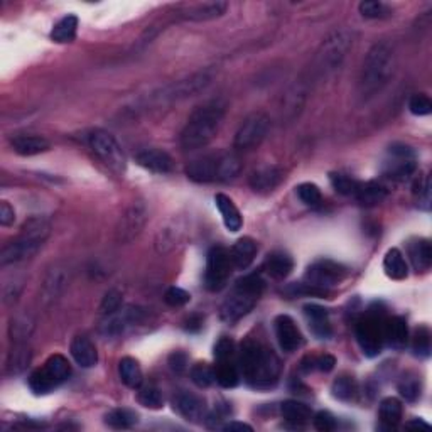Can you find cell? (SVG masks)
Listing matches in <instances>:
<instances>
[{
    "label": "cell",
    "instance_id": "48",
    "mask_svg": "<svg viewBox=\"0 0 432 432\" xmlns=\"http://www.w3.org/2000/svg\"><path fill=\"white\" fill-rule=\"evenodd\" d=\"M360 14L367 19H384V17L390 16L389 7L385 4L377 2V0H364L358 6Z\"/></svg>",
    "mask_w": 432,
    "mask_h": 432
},
{
    "label": "cell",
    "instance_id": "21",
    "mask_svg": "<svg viewBox=\"0 0 432 432\" xmlns=\"http://www.w3.org/2000/svg\"><path fill=\"white\" fill-rule=\"evenodd\" d=\"M304 314L309 321L310 331H313L319 340H328V338L333 335L328 309H324L318 304H306Z\"/></svg>",
    "mask_w": 432,
    "mask_h": 432
},
{
    "label": "cell",
    "instance_id": "52",
    "mask_svg": "<svg viewBox=\"0 0 432 432\" xmlns=\"http://www.w3.org/2000/svg\"><path fill=\"white\" fill-rule=\"evenodd\" d=\"M119 309H122V294L115 289L108 291L105 297L102 299L100 313L103 314V316H110V314L117 313Z\"/></svg>",
    "mask_w": 432,
    "mask_h": 432
},
{
    "label": "cell",
    "instance_id": "5",
    "mask_svg": "<svg viewBox=\"0 0 432 432\" xmlns=\"http://www.w3.org/2000/svg\"><path fill=\"white\" fill-rule=\"evenodd\" d=\"M394 49L387 43L375 44L363 61L362 75H360V94L370 98L389 83L394 73Z\"/></svg>",
    "mask_w": 432,
    "mask_h": 432
},
{
    "label": "cell",
    "instance_id": "15",
    "mask_svg": "<svg viewBox=\"0 0 432 432\" xmlns=\"http://www.w3.org/2000/svg\"><path fill=\"white\" fill-rule=\"evenodd\" d=\"M144 319V309L137 306H127L117 313L107 316V321L102 324V333L105 336H120L130 328L137 326Z\"/></svg>",
    "mask_w": 432,
    "mask_h": 432
},
{
    "label": "cell",
    "instance_id": "39",
    "mask_svg": "<svg viewBox=\"0 0 432 432\" xmlns=\"http://www.w3.org/2000/svg\"><path fill=\"white\" fill-rule=\"evenodd\" d=\"M333 395L335 399L341 400V402H351V400L357 399L358 394V385L357 380L353 377H338L333 384Z\"/></svg>",
    "mask_w": 432,
    "mask_h": 432
},
{
    "label": "cell",
    "instance_id": "55",
    "mask_svg": "<svg viewBox=\"0 0 432 432\" xmlns=\"http://www.w3.org/2000/svg\"><path fill=\"white\" fill-rule=\"evenodd\" d=\"M63 286H65V277H61V274L56 270V272L49 274L46 282H44V291L48 292L49 297H54L60 294Z\"/></svg>",
    "mask_w": 432,
    "mask_h": 432
},
{
    "label": "cell",
    "instance_id": "40",
    "mask_svg": "<svg viewBox=\"0 0 432 432\" xmlns=\"http://www.w3.org/2000/svg\"><path fill=\"white\" fill-rule=\"evenodd\" d=\"M44 368H46L49 375L56 380L58 385L66 382L71 375V364L63 355H53V357H49L48 362L44 363Z\"/></svg>",
    "mask_w": 432,
    "mask_h": 432
},
{
    "label": "cell",
    "instance_id": "16",
    "mask_svg": "<svg viewBox=\"0 0 432 432\" xmlns=\"http://www.w3.org/2000/svg\"><path fill=\"white\" fill-rule=\"evenodd\" d=\"M210 76L206 73H198L195 76H191V78L178 81V83L171 85V87L164 88L162 92L157 94V100L159 102H178L183 100V98L193 97V94L201 92V90H205L210 85Z\"/></svg>",
    "mask_w": 432,
    "mask_h": 432
},
{
    "label": "cell",
    "instance_id": "47",
    "mask_svg": "<svg viewBox=\"0 0 432 432\" xmlns=\"http://www.w3.org/2000/svg\"><path fill=\"white\" fill-rule=\"evenodd\" d=\"M297 196H299V200L304 202V205L308 206H319L323 201V195H321V189H319L316 184L313 183H303L301 186H297Z\"/></svg>",
    "mask_w": 432,
    "mask_h": 432
},
{
    "label": "cell",
    "instance_id": "42",
    "mask_svg": "<svg viewBox=\"0 0 432 432\" xmlns=\"http://www.w3.org/2000/svg\"><path fill=\"white\" fill-rule=\"evenodd\" d=\"M330 181L333 184V188L336 189V193H340V195L343 196H355L360 186V181L343 173L330 174Z\"/></svg>",
    "mask_w": 432,
    "mask_h": 432
},
{
    "label": "cell",
    "instance_id": "20",
    "mask_svg": "<svg viewBox=\"0 0 432 432\" xmlns=\"http://www.w3.org/2000/svg\"><path fill=\"white\" fill-rule=\"evenodd\" d=\"M70 351L76 364H80L81 368H93L98 363L97 346L93 345V341L88 336L73 338Z\"/></svg>",
    "mask_w": 432,
    "mask_h": 432
},
{
    "label": "cell",
    "instance_id": "57",
    "mask_svg": "<svg viewBox=\"0 0 432 432\" xmlns=\"http://www.w3.org/2000/svg\"><path fill=\"white\" fill-rule=\"evenodd\" d=\"M16 222V211L7 201L0 202V225L2 227H11Z\"/></svg>",
    "mask_w": 432,
    "mask_h": 432
},
{
    "label": "cell",
    "instance_id": "1",
    "mask_svg": "<svg viewBox=\"0 0 432 432\" xmlns=\"http://www.w3.org/2000/svg\"><path fill=\"white\" fill-rule=\"evenodd\" d=\"M238 364L247 384L256 390L272 389L281 377V362L277 355L254 340H247L242 345Z\"/></svg>",
    "mask_w": 432,
    "mask_h": 432
},
{
    "label": "cell",
    "instance_id": "41",
    "mask_svg": "<svg viewBox=\"0 0 432 432\" xmlns=\"http://www.w3.org/2000/svg\"><path fill=\"white\" fill-rule=\"evenodd\" d=\"M137 414L129 409H114L105 416V424L112 429H130L137 424Z\"/></svg>",
    "mask_w": 432,
    "mask_h": 432
},
{
    "label": "cell",
    "instance_id": "29",
    "mask_svg": "<svg viewBox=\"0 0 432 432\" xmlns=\"http://www.w3.org/2000/svg\"><path fill=\"white\" fill-rule=\"evenodd\" d=\"M264 267L267 270L270 277L277 279V281H282V279L289 276L292 269H294V260H292V256L289 254H286V252L276 250L267 255Z\"/></svg>",
    "mask_w": 432,
    "mask_h": 432
},
{
    "label": "cell",
    "instance_id": "14",
    "mask_svg": "<svg viewBox=\"0 0 432 432\" xmlns=\"http://www.w3.org/2000/svg\"><path fill=\"white\" fill-rule=\"evenodd\" d=\"M148 218L147 206L142 201H135L122 215L117 227V240L120 243H130L142 233Z\"/></svg>",
    "mask_w": 432,
    "mask_h": 432
},
{
    "label": "cell",
    "instance_id": "7",
    "mask_svg": "<svg viewBox=\"0 0 432 432\" xmlns=\"http://www.w3.org/2000/svg\"><path fill=\"white\" fill-rule=\"evenodd\" d=\"M353 39L348 31H335L323 40L316 56V71L319 75H326L330 71L340 68L341 63L346 58V53L350 51Z\"/></svg>",
    "mask_w": 432,
    "mask_h": 432
},
{
    "label": "cell",
    "instance_id": "54",
    "mask_svg": "<svg viewBox=\"0 0 432 432\" xmlns=\"http://www.w3.org/2000/svg\"><path fill=\"white\" fill-rule=\"evenodd\" d=\"M336 426H338L336 418L330 412L321 411V412H318L316 416H314V427H316L318 431L331 432V431L336 429Z\"/></svg>",
    "mask_w": 432,
    "mask_h": 432
},
{
    "label": "cell",
    "instance_id": "38",
    "mask_svg": "<svg viewBox=\"0 0 432 432\" xmlns=\"http://www.w3.org/2000/svg\"><path fill=\"white\" fill-rule=\"evenodd\" d=\"M58 384L56 380L49 375L46 368H38V370H34L31 373L29 377V389L34 392L36 395H46L49 392H53L56 389Z\"/></svg>",
    "mask_w": 432,
    "mask_h": 432
},
{
    "label": "cell",
    "instance_id": "59",
    "mask_svg": "<svg viewBox=\"0 0 432 432\" xmlns=\"http://www.w3.org/2000/svg\"><path fill=\"white\" fill-rule=\"evenodd\" d=\"M222 429L223 431H249V432H252L254 431V427L252 426H249V424H245V422H237V421H232V422H228V424H225V426H222Z\"/></svg>",
    "mask_w": 432,
    "mask_h": 432
},
{
    "label": "cell",
    "instance_id": "53",
    "mask_svg": "<svg viewBox=\"0 0 432 432\" xmlns=\"http://www.w3.org/2000/svg\"><path fill=\"white\" fill-rule=\"evenodd\" d=\"M235 353V343L230 338H222L218 343L215 345V358L216 362H225V360H232Z\"/></svg>",
    "mask_w": 432,
    "mask_h": 432
},
{
    "label": "cell",
    "instance_id": "34",
    "mask_svg": "<svg viewBox=\"0 0 432 432\" xmlns=\"http://www.w3.org/2000/svg\"><path fill=\"white\" fill-rule=\"evenodd\" d=\"M378 414H380L382 426L387 427V429H394L402 421V404H400L399 399L387 397L380 402Z\"/></svg>",
    "mask_w": 432,
    "mask_h": 432
},
{
    "label": "cell",
    "instance_id": "3",
    "mask_svg": "<svg viewBox=\"0 0 432 432\" xmlns=\"http://www.w3.org/2000/svg\"><path fill=\"white\" fill-rule=\"evenodd\" d=\"M49 233H51V223L44 216H33V218L26 220L17 238L4 245L0 252V265L7 267L11 264L31 259L40 250L44 242L48 240Z\"/></svg>",
    "mask_w": 432,
    "mask_h": 432
},
{
    "label": "cell",
    "instance_id": "30",
    "mask_svg": "<svg viewBox=\"0 0 432 432\" xmlns=\"http://www.w3.org/2000/svg\"><path fill=\"white\" fill-rule=\"evenodd\" d=\"M387 195H389V191H387L384 184L377 181H368V183H360L357 195L353 198L363 206H375L380 205V202L387 198Z\"/></svg>",
    "mask_w": 432,
    "mask_h": 432
},
{
    "label": "cell",
    "instance_id": "2",
    "mask_svg": "<svg viewBox=\"0 0 432 432\" xmlns=\"http://www.w3.org/2000/svg\"><path fill=\"white\" fill-rule=\"evenodd\" d=\"M225 114H227V103L223 100H211L205 105L198 107L184 125L179 144L184 151H196L213 141L222 127Z\"/></svg>",
    "mask_w": 432,
    "mask_h": 432
},
{
    "label": "cell",
    "instance_id": "13",
    "mask_svg": "<svg viewBox=\"0 0 432 432\" xmlns=\"http://www.w3.org/2000/svg\"><path fill=\"white\" fill-rule=\"evenodd\" d=\"M417 162L416 154L409 146L394 144L389 148V159L384 164V174L394 181H405L416 173Z\"/></svg>",
    "mask_w": 432,
    "mask_h": 432
},
{
    "label": "cell",
    "instance_id": "23",
    "mask_svg": "<svg viewBox=\"0 0 432 432\" xmlns=\"http://www.w3.org/2000/svg\"><path fill=\"white\" fill-rule=\"evenodd\" d=\"M282 171L276 166H265V168L256 169L250 176V188L255 193H270L274 191L282 181Z\"/></svg>",
    "mask_w": 432,
    "mask_h": 432
},
{
    "label": "cell",
    "instance_id": "50",
    "mask_svg": "<svg viewBox=\"0 0 432 432\" xmlns=\"http://www.w3.org/2000/svg\"><path fill=\"white\" fill-rule=\"evenodd\" d=\"M286 294H289L292 297L296 296H313V297H328L330 296V291L319 289L316 286H310V284H291L289 287H286Z\"/></svg>",
    "mask_w": 432,
    "mask_h": 432
},
{
    "label": "cell",
    "instance_id": "9",
    "mask_svg": "<svg viewBox=\"0 0 432 432\" xmlns=\"http://www.w3.org/2000/svg\"><path fill=\"white\" fill-rule=\"evenodd\" d=\"M232 256L225 247L216 245L208 252L205 272V286L211 292L222 291L227 286L230 274H232Z\"/></svg>",
    "mask_w": 432,
    "mask_h": 432
},
{
    "label": "cell",
    "instance_id": "58",
    "mask_svg": "<svg viewBox=\"0 0 432 432\" xmlns=\"http://www.w3.org/2000/svg\"><path fill=\"white\" fill-rule=\"evenodd\" d=\"M336 364V360L335 357H331V355H323V357L319 358H314V368H318L319 372H331L333 368H335Z\"/></svg>",
    "mask_w": 432,
    "mask_h": 432
},
{
    "label": "cell",
    "instance_id": "19",
    "mask_svg": "<svg viewBox=\"0 0 432 432\" xmlns=\"http://www.w3.org/2000/svg\"><path fill=\"white\" fill-rule=\"evenodd\" d=\"M135 161L144 169L152 171V173L157 174H168L174 169L173 157L168 152L161 151V148H146V151H141L135 156Z\"/></svg>",
    "mask_w": 432,
    "mask_h": 432
},
{
    "label": "cell",
    "instance_id": "18",
    "mask_svg": "<svg viewBox=\"0 0 432 432\" xmlns=\"http://www.w3.org/2000/svg\"><path fill=\"white\" fill-rule=\"evenodd\" d=\"M174 409L189 422H198L205 421L206 418V407L205 402L198 397L195 394H189V392H181L178 394L173 400Z\"/></svg>",
    "mask_w": 432,
    "mask_h": 432
},
{
    "label": "cell",
    "instance_id": "45",
    "mask_svg": "<svg viewBox=\"0 0 432 432\" xmlns=\"http://www.w3.org/2000/svg\"><path fill=\"white\" fill-rule=\"evenodd\" d=\"M139 404L144 405L146 409H152V411H157V409H161L162 405H164V397H162V392L157 389V387H144L139 392L137 395Z\"/></svg>",
    "mask_w": 432,
    "mask_h": 432
},
{
    "label": "cell",
    "instance_id": "6",
    "mask_svg": "<svg viewBox=\"0 0 432 432\" xmlns=\"http://www.w3.org/2000/svg\"><path fill=\"white\" fill-rule=\"evenodd\" d=\"M264 287V279L259 274H250V276L237 281L232 294L225 299L222 308H220V318L230 324L240 321L259 303Z\"/></svg>",
    "mask_w": 432,
    "mask_h": 432
},
{
    "label": "cell",
    "instance_id": "56",
    "mask_svg": "<svg viewBox=\"0 0 432 432\" xmlns=\"http://www.w3.org/2000/svg\"><path fill=\"white\" fill-rule=\"evenodd\" d=\"M169 367L176 373H183L188 368V357L183 351H174L169 357Z\"/></svg>",
    "mask_w": 432,
    "mask_h": 432
},
{
    "label": "cell",
    "instance_id": "11",
    "mask_svg": "<svg viewBox=\"0 0 432 432\" xmlns=\"http://www.w3.org/2000/svg\"><path fill=\"white\" fill-rule=\"evenodd\" d=\"M269 130H270L269 115L264 114V112H255V114L249 115L245 120H243L240 129H238L235 134L233 146H235V148H240V151L254 148L264 142V139L267 137Z\"/></svg>",
    "mask_w": 432,
    "mask_h": 432
},
{
    "label": "cell",
    "instance_id": "22",
    "mask_svg": "<svg viewBox=\"0 0 432 432\" xmlns=\"http://www.w3.org/2000/svg\"><path fill=\"white\" fill-rule=\"evenodd\" d=\"M384 341L395 350L405 348L409 341V328L402 316H392L384 321Z\"/></svg>",
    "mask_w": 432,
    "mask_h": 432
},
{
    "label": "cell",
    "instance_id": "43",
    "mask_svg": "<svg viewBox=\"0 0 432 432\" xmlns=\"http://www.w3.org/2000/svg\"><path fill=\"white\" fill-rule=\"evenodd\" d=\"M189 373H191L193 384L200 387V389H208V387H211L216 382L215 368H211L210 364L206 363H196Z\"/></svg>",
    "mask_w": 432,
    "mask_h": 432
},
{
    "label": "cell",
    "instance_id": "28",
    "mask_svg": "<svg viewBox=\"0 0 432 432\" xmlns=\"http://www.w3.org/2000/svg\"><path fill=\"white\" fill-rule=\"evenodd\" d=\"M215 205L216 208H218L220 215H222L225 227H227L230 232H238L243 225V218L237 208V205L232 201V198L223 195V193H218V195L215 196Z\"/></svg>",
    "mask_w": 432,
    "mask_h": 432
},
{
    "label": "cell",
    "instance_id": "4",
    "mask_svg": "<svg viewBox=\"0 0 432 432\" xmlns=\"http://www.w3.org/2000/svg\"><path fill=\"white\" fill-rule=\"evenodd\" d=\"M240 173V157L227 151L198 157L186 166V176L195 183H227Z\"/></svg>",
    "mask_w": 432,
    "mask_h": 432
},
{
    "label": "cell",
    "instance_id": "35",
    "mask_svg": "<svg viewBox=\"0 0 432 432\" xmlns=\"http://www.w3.org/2000/svg\"><path fill=\"white\" fill-rule=\"evenodd\" d=\"M76 31H78V17L66 16L53 27L51 39L54 43H60V44L73 43L76 38Z\"/></svg>",
    "mask_w": 432,
    "mask_h": 432
},
{
    "label": "cell",
    "instance_id": "51",
    "mask_svg": "<svg viewBox=\"0 0 432 432\" xmlns=\"http://www.w3.org/2000/svg\"><path fill=\"white\" fill-rule=\"evenodd\" d=\"M191 301V294L188 291L181 289V287H169L164 294V303L171 306V308H183Z\"/></svg>",
    "mask_w": 432,
    "mask_h": 432
},
{
    "label": "cell",
    "instance_id": "46",
    "mask_svg": "<svg viewBox=\"0 0 432 432\" xmlns=\"http://www.w3.org/2000/svg\"><path fill=\"white\" fill-rule=\"evenodd\" d=\"M421 390H422L421 380H418L417 377L407 375L399 382L400 395H402L407 402H416V400L421 397Z\"/></svg>",
    "mask_w": 432,
    "mask_h": 432
},
{
    "label": "cell",
    "instance_id": "17",
    "mask_svg": "<svg viewBox=\"0 0 432 432\" xmlns=\"http://www.w3.org/2000/svg\"><path fill=\"white\" fill-rule=\"evenodd\" d=\"M274 324H276L277 341L284 351L292 353V351L301 348L304 340L303 335H301L299 328H297V324L294 323V319L287 316V314H281V316L276 318Z\"/></svg>",
    "mask_w": 432,
    "mask_h": 432
},
{
    "label": "cell",
    "instance_id": "24",
    "mask_svg": "<svg viewBox=\"0 0 432 432\" xmlns=\"http://www.w3.org/2000/svg\"><path fill=\"white\" fill-rule=\"evenodd\" d=\"M407 254L416 272H426V270L431 269L432 247L429 240H426V238L411 240L407 245Z\"/></svg>",
    "mask_w": 432,
    "mask_h": 432
},
{
    "label": "cell",
    "instance_id": "44",
    "mask_svg": "<svg viewBox=\"0 0 432 432\" xmlns=\"http://www.w3.org/2000/svg\"><path fill=\"white\" fill-rule=\"evenodd\" d=\"M412 350L416 357H431V331L427 326H421L416 330L412 340Z\"/></svg>",
    "mask_w": 432,
    "mask_h": 432
},
{
    "label": "cell",
    "instance_id": "10",
    "mask_svg": "<svg viewBox=\"0 0 432 432\" xmlns=\"http://www.w3.org/2000/svg\"><path fill=\"white\" fill-rule=\"evenodd\" d=\"M357 341L363 355L368 358H375L382 353L384 346V321L375 314H368L360 319L355 328Z\"/></svg>",
    "mask_w": 432,
    "mask_h": 432
},
{
    "label": "cell",
    "instance_id": "12",
    "mask_svg": "<svg viewBox=\"0 0 432 432\" xmlns=\"http://www.w3.org/2000/svg\"><path fill=\"white\" fill-rule=\"evenodd\" d=\"M348 276V269L341 264L333 262V260H318L313 265H309L304 274V282L316 286L319 289L330 291L331 287L341 284Z\"/></svg>",
    "mask_w": 432,
    "mask_h": 432
},
{
    "label": "cell",
    "instance_id": "8",
    "mask_svg": "<svg viewBox=\"0 0 432 432\" xmlns=\"http://www.w3.org/2000/svg\"><path fill=\"white\" fill-rule=\"evenodd\" d=\"M90 147L92 151L115 173L122 174L127 168V157H125L122 146L117 139L107 130H94L90 135Z\"/></svg>",
    "mask_w": 432,
    "mask_h": 432
},
{
    "label": "cell",
    "instance_id": "49",
    "mask_svg": "<svg viewBox=\"0 0 432 432\" xmlns=\"http://www.w3.org/2000/svg\"><path fill=\"white\" fill-rule=\"evenodd\" d=\"M409 110H411V114L416 115V117L429 115L432 112L431 98L424 93L412 94L411 100H409Z\"/></svg>",
    "mask_w": 432,
    "mask_h": 432
},
{
    "label": "cell",
    "instance_id": "37",
    "mask_svg": "<svg viewBox=\"0 0 432 432\" xmlns=\"http://www.w3.org/2000/svg\"><path fill=\"white\" fill-rule=\"evenodd\" d=\"M215 378L223 389H233L240 382V373L232 360H225V362H216Z\"/></svg>",
    "mask_w": 432,
    "mask_h": 432
},
{
    "label": "cell",
    "instance_id": "26",
    "mask_svg": "<svg viewBox=\"0 0 432 432\" xmlns=\"http://www.w3.org/2000/svg\"><path fill=\"white\" fill-rule=\"evenodd\" d=\"M14 152L19 156L31 157L49 151V141L40 135H17L11 141Z\"/></svg>",
    "mask_w": 432,
    "mask_h": 432
},
{
    "label": "cell",
    "instance_id": "31",
    "mask_svg": "<svg viewBox=\"0 0 432 432\" xmlns=\"http://www.w3.org/2000/svg\"><path fill=\"white\" fill-rule=\"evenodd\" d=\"M281 414L287 422L296 426H303L313 418V411H310L309 405L297 402V400H286V402H282Z\"/></svg>",
    "mask_w": 432,
    "mask_h": 432
},
{
    "label": "cell",
    "instance_id": "27",
    "mask_svg": "<svg viewBox=\"0 0 432 432\" xmlns=\"http://www.w3.org/2000/svg\"><path fill=\"white\" fill-rule=\"evenodd\" d=\"M255 255H256V243L255 240H252L250 237L240 238V240L232 247V250H230L233 267L238 270L249 269L252 262L255 260Z\"/></svg>",
    "mask_w": 432,
    "mask_h": 432
},
{
    "label": "cell",
    "instance_id": "25",
    "mask_svg": "<svg viewBox=\"0 0 432 432\" xmlns=\"http://www.w3.org/2000/svg\"><path fill=\"white\" fill-rule=\"evenodd\" d=\"M228 9L227 2H205L193 4L183 9L181 16L188 21H211L216 17H222Z\"/></svg>",
    "mask_w": 432,
    "mask_h": 432
},
{
    "label": "cell",
    "instance_id": "36",
    "mask_svg": "<svg viewBox=\"0 0 432 432\" xmlns=\"http://www.w3.org/2000/svg\"><path fill=\"white\" fill-rule=\"evenodd\" d=\"M31 362V350L26 343H16L7 358V373L17 375V373L24 372L26 367Z\"/></svg>",
    "mask_w": 432,
    "mask_h": 432
},
{
    "label": "cell",
    "instance_id": "32",
    "mask_svg": "<svg viewBox=\"0 0 432 432\" xmlns=\"http://www.w3.org/2000/svg\"><path fill=\"white\" fill-rule=\"evenodd\" d=\"M384 270L385 274L394 281H404L409 276V267L405 262L402 252L399 249H390L385 254L384 259Z\"/></svg>",
    "mask_w": 432,
    "mask_h": 432
},
{
    "label": "cell",
    "instance_id": "60",
    "mask_svg": "<svg viewBox=\"0 0 432 432\" xmlns=\"http://www.w3.org/2000/svg\"><path fill=\"white\" fill-rule=\"evenodd\" d=\"M407 427H422V429H429V424H427V422H424V421H421V418H414V421H411V422H407V424H405Z\"/></svg>",
    "mask_w": 432,
    "mask_h": 432
},
{
    "label": "cell",
    "instance_id": "33",
    "mask_svg": "<svg viewBox=\"0 0 432 432\" xmlns=\"http://www.w3.org/2000/svg\"><path fill=\"white\" fill-rule=\"evenodd\" d=\"M119 373L122 382H124L125 385L129 387V389H141L142 382H144V375L141 370V364L135 358L125 357L122 358L119 362Z\"/></svg>",
    "mask_w": 432,
    "mask_h": 432
}]
</instances>
